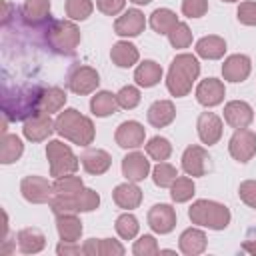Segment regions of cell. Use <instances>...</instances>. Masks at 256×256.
Instances as JSON below:
<instances>
[{
	"label": "cell",
	"instance_id": "8",
	"mask_svg": "<svg viewBox=\"0 0 256 256\" xmlns=\"http://www.w3.org/2000/svg\"><path fill=\"white\" fill-rule=\"evenodd\" d=\"M100 84V76L96 72V68L92 66H86V64H76L70 68L68 76H66V86L70 92L78 94V96H84V94H90L98 88Z\"/></svg>",
	"mask_w": 256,
	"mask_h": 256
},
{
	"label": "cell",
	"instance_id": "43",
	"mask_svg": "<svg viewBox=\"0 0 256 256\" xmlns=\"http://www.w3.org/2000/svg\"><path fill=\"white\" fill-rule=\"evenodd\" d=\"M116 100H118V106L124 108V110H132L140 104V90L136 86H122L116 94Z\"/></svg>",
	"mask_w": 256,
	"mask_h": 256
},
{
	"label": "cell",
	"instance_id": "31",
	"mask_svg": "<svg viewBox=\"0 0 256 256\" xmlns=\"http://www.w3.org/2000/svg\"><path fill=\"white\" fill-rule=\"evenodd\" d=\"M134 80L142 88H152L162 80V66L154 60H144L134 70Z\"/></svg>",
	"mask_w": 256,
	"mask_h": 256
},
{
	"label": "cell",
	"instance_id": "48",
	"mask_svg": "<svg viewBox=\"0 0 256 256\" xmlns=\"http://www.w3.org/2000/svg\"><path fill=\"white\" fill-rule=\"evenodd\" d=\"M126 0H96V8L106 16H116L124 10Z\"/></svg>",
	"mask_w": 256,
	"mask_h": 256
},
{
	"label": "cell",
	"instance_id": "22",
	"mask_svg": "<svg viewBox=\"0 0 256 256\" xmlns=\"http://www.w3.org/2000/svg\"><path fill=\"white\" fill-rule=\"evenodd\" d=\"M112 198L116 202L118 208H124V210H134L140 206L142 202V190L136 186V182H124V184H118L112 192Z\"/></svg>",
	"mask_w": 256,
	"mask_h": 256
},
{
	"label": "cell",
	"instance_id": "20",
	"mask_svg": "<svg viewBox=\"0 0 256 256\" xmlns=\"http://www.w3.org/2000/svg\"><path fill=\"white\" fill-rule=\"evenodd\" d=\"M208 152L202 146H188L182 154V168L188 176H204L206 174V166H208Z\"/></svg>",
	"mask_w": 256,
	"mask_h": 256
},
{
	"label": "cell",
	"instance_id": "28",
	"mask_svg": "<svg viewBox=\"0 0 256 256\" xmlns=\"http://www.w3.org/2000/svg\"><path fill=\"white\" fill-rule=\"evenodd\" d=\"M18 250L22 254H36L46 246V236L38 228H22L16 234Z\"/></svg>",
	"mask_w": 256,
	"mask_h": 256
},
{
	"label": "cell",
	"instance_id": "50",
	"mask_svg": "<svg viewBox=\"0 0 256 256\" xmlns=\"http://www.w3.org/2000/svg\"><path fill=\"white\" fill-rule=\"evenodd\" d=\"M242 250L252 254V256H256V228L248 230V234H246V238L242 242Z\"/></svg>",
	"mask_w": 256,
	"mask_h": 256
},
{
	"label": "cell",
	"instance_id": "40",
	"mask_svg": "<svg viewBox=\"0 0 256 256\" xmlns=\"http://www.w3.org/2000/svg\"><path fill=\"white\" fill-rule=\"evenodd\" d=\"M64 8H66V16L70 20H86L92 14L94 4H92V0H66Z\"/></svg>",
	"mask_w": 256,
	"mask_h": 256
},
{
	"label": "cell",
	"instance_id": "23",
	"mask_svg": "<svg viewBox=\"0 0 256 256\" xmlns=\"http://www.w3.org/2000/svg\"><path fill=\"white\" fill-rule=\"evenodd\" d=\"M82 254H86V256H122L124 246L112 238H90L84 242Z\"/></svg>",
	"mask_w": 256,
	"mask_h": 256
},
{
	"label": "cell",
	"instance_id": "37",
	"mask_svg": "<svg viewBox=\"0 0 256 256\" xmlns=\"http://www.w3.org/2000/svg\"><path fill=\"white\" fill-rule=\"evenodd\" d=\"M194 190H196V186H194V182H192V178H188V176H178L174 182H172V186H170V196H172V200L174 202H188L192 196H194Z\"/></svg>",
	"mask_w": 256,
	"mask_h": 256
},
{
	"label": "cell",
	"instance_id": "39",
	"mask_svg": "<svg viewBox=\"0 0 256 256\" xmlns=\"http://www.w3.org/2000/svg\"><path fill=\"white\" fill-rule=\"evenodd\" d=\"M114 228H116V232H118V236H120L122 240H132V238L138 234L140 224H138V220H136L134 214L124 212V214H120V216L116 218Z\"/></svg>",
	"mask_w": 256,
	"mask_h": 256
},
{
	"label": "cell",
	"instance_id": "35",
	"mask_svg": "<svg viewBox=\"0 0 256 256\" xmlns=\"http://www.w3.org/2000/svg\"><path fill=\"white\" fill-rule=\"evenodd\" d=\"M66 98H68V96H66V92H64L62 88H58V86L44 88V90H42L40 108H42V112H48V114L58 112V110H62V108H64Z\"/></svg>",
	"mask_w": 256,
	"mask_h": 256
},
{
	"label": "cell",
	"instance_id": "41",
	"mask_svg": "<svg viewBox=\"0 0 256 256\" xmlns=\"http://www.w3.org/2000/svg\"><path fill=\"white\" fill-rule=\"evenodd\" d=\"M82 188H84L82 178H80V176H72V174L60 176V178H56V182H54V194H64V196H70V194L80 192Z\"/></svg>",
	"mask_w": 256,
	"mask_h": 256
},
{
	"label": "cell",
	"instance_id": "27",
	"mask_svg": "<svg viewBox=\"0 0 256 256\" xmlns=\"http://www.w3.org/2000/svg\"><path fill=\"white\" fill-rule=\"evenodd\" d=\"M110 58H112V62H114L118 68H130V66H134V64L138 62L140 52H138V48H136L132 42L120 40V42L112 44Z\"/></svg>",
	"mask_w": 256,
	"mask_h": 256
},
{
	"label": "cell",
	"instance_id": "45",
	"mask_svg": "<svg viewBox=\"0 0 256 256\" xmlns=\"http://www.w3.org/2000/svg\"><path fill=\"white\" fill-rule=\"evenodd\" d=\"M208 12V0H182V14L188 18H200Z\"/></svg>",
	"mask_w": 256,
	"mask_h": 256
},
{
	"label": "cell",
	"instance_id": "13",
	"mask_svg": "<svg viewBox=\"0 0 256 256\" xmlns=\"http://www.w3.org/2000/svg\"><path fill=\"white\" fill-rule=\"evenodd\" d=\"M144 138H146V130L140 122L136 120H126L122 122L118 128H116V134H114V140L120 148H138L144 144Z\"/></svg>",
	"mask_w": 256,
	"mask_h": 256
},
{
	"label": "cell",
	"instance_id": "11",
	"mask_svg": "<svg viewBox=\"0 0 256 256\" xmlns=\"http://www.w3.org/2000/svg\"><path fill=\"white\" fill-rule=\"evenodd\" d=\"M52 132H56V120H52L48 112H36L34 116H30L28 120H24L22 134L30 142H42Z\"/></svg>",
	"mask_w": 256,
	"mask_h": 256
},
{
	"label": "cell",
	"instance_id": "44",
	"mask_svg": "<svg viewBox=\"0 0 256 256\" xmlns=\"http://www.w3.org/2000/svg\"><path fill=\"white\" fill-rule=\"evenodd\" d=\"M132 252H134L136 256H154V254H158V252H160V248H158V244H156V238H154V236L144 234V236H140V238L134 242Z\"/></svg>",
	"mask_w": 256,
	"mask_h": 256
},
{
	"label": "cell",
	"instance_id": "10",
	"mask_svg": "<svg viewBox=\"0 0 256 256\" xmlns=\"http://www.w3.org/2000/svg\"><path fill=\"white\" fill-rule=\"evenodd\" d=\"M228 152L236 162L246 164L256 154V134L248 128H238L228 142Z\"/></svg>",
	"mask_w": 256,
	"mask_h": 256
},
{
	"label": "cell",
	"instance_id": "42",
	"mask_svg": "<svg viewBox=\"0 0 256 256\" xmlns=\"http://www.w3.org/2000/svg\"><path fill=\"white\" fill-rule=\"evenodd\" d=\"M168 40L174 48H188L192 44V32L188 28V24L178 22L170 32H168Z\"/></svg>",
	"mask_w": 256,
	"mask_h": 256
},
{
	"label": "cell",
	"instance_id": "3",
	"mask_svg": "<svg viewBox=\"0 0 256 256\" xmlns=\"http://www.w3.org/2000/svg\"><path fill=\"white\" fill-rule=\"evenodd\" d=\"M56 132L78 146H88L94 140V124L88 116L80 114L76 108H66L56 118Z\"/></svg>",
	"mask_w": 256,
	"mask_h": 256
},
{
	"label": "cell",
	"instance_id": "52",
	"mask_svg": "<svg viewBox=\"0 0 256 256\" xmlns=\"http://www.w3.org/2000/svg\"><path fill=\"white\" fill-rule=\"evenodd\" d=\"M222 2H238V0H222Z\"/></svg>",
	"mask_w": 256,
	"mask_h": 256
},
{
	"label": "cell",
	"instance_id": "5",
	"mask_svg": "<svg viewBox=\"0 0 256 256\" xmlns=\"http://www.w3.org/2000/svg\"><path fill=\"white\" fill-rule=\"evenodd\" d=\"M188 218L196 226H204L210 230H224L230 224V210L214 200H196L188 208Z\"/></svg>",
	"mask_w": 256,
	"mask_h": 256
},
{
	"label": "cell",
	"instance_id": "7",
	"mask_svg": "<svg viewBox=\"0 0 256 256\" xmlns=\"http://www.w3.org/2000/svg\"><path fill=\"white\" fill-rule=\"evenodd\" d=\"M46 158L50 162V176L60 178L66 174H74L80 166V158L72 152V148L60 140H50L46 144Z\"/></svg>",
	"mask_w": 256,
	"mask_h": 256
},
{
	"label": "cell",
	"instance_id": "29",
	"mask_svg": "<svg viewBox=\"0 0 256 256\" xmlns=\"http://www.w3.org/2000/svg\"><path fill=\"white\" fill-rule=\"evenodd\" d=\"M50 16V0H24L22 18L30 26H38L46 22Z\"/></svg>",
	"mask_w": 256,
	"mask_h": 256
},
{
	"label": "cell",
	"instance_id": "6",
	"mask_svg": "<svg viewBox=\"0 0 256 256\" xmlns=\"http://www.w3.org/2000/svg\"><path fill=\"white\" fill-rule=\"evenodd\" d=\"M50 210L54 214H78V212H92L100 204V196L92 188H82L76 194L64 196V194H54L52 200L48 202Z\"/></svg>",
	"mask_w": 256,
	"mask_h": 256
},
{
	"label": "cell",
	"instance_id": "18",
	"mask_svg": "<svg viewBox=\"0 0 256 256\" xmlns=\"http://www.w3.org/2000/svg\"><path fill=\"white\" fill-rule=\"evenodd\" d=\"M252 64L246 54H232L222 64V76L228 82H244L250 76Z\"/></svg>",
	"mask_w": 256,
	"mask_h": 256
},
{
	"label": "cell",
	"instance_id": "51",
	"mask_svg": "<svg viewBox=\"0 0 256 256\" xmlns=\"http://www.w3.org/2000/svg\"><path fill=\"white\" fill-rule=\"evenodd\" d=\"M130 2H134V4H150L152 0H130Z\"/></svg>",
	"mask_w": 256,
	"mask_h": 256
},
{
	"label": "cell",
	"instance_id": "24",
	"mask_svg": "<svg viewBox=\"0 0 256 256\" xmlns=\"http://www.w3.org/2000/svg\"><path fill=\"white\" fill-rule=\"evenodd\" d=\"M206 234L200 230V228H186L180 238H178V246H180V252L186 254V256H198L206 250Z\"/></svg>",
	"mask_w": 256,
	"mask_h": 256
},
{
	"label": "cell",
	"instance_id": "26",
	"mask_svg": "<svg viewBox=\"0 0 256 256\" xmlns=\"http://www.w3.org/2000/svg\"><path fill=\"white\" fill-rule=\"evenodd\" d=\"M56 232L60 240L78 242L82 236V222L76 214H56Z\"/></svg>",
	"mask_w": 256,
	"mask_h": 256
},
{
	"label": "cell",
	"instance_id": "36",
	"mask_svg": "<svg viewBox=\"0 0 256 256\" xmlns=\"http://www.w3.org/2000/svg\"><path fill=\"white\" fill-rule=\"evenodd\" d=\"M146 154H148L152 160L164 162V160H168L170 154H172V144H170V140L164 138V136H154V138H150L148 144H146Z\"/></svg>",
	"mask_w": 256,
	"mask_h": 256
},
{
	"label": "cell",
	"instance_id": "47",
	"mask_svg": "<svg viewBox=\"0 0 256 256\" xmlns=\"http://www.w3.org/2000/svg\"><path fill=\"white\" fill-rule=\"evenodd\" d=\"M238 196L246 206L256 208V180H244L238 186Z\"/></svg>",
	"mask_w": 256,
	"mask_h": 256
},
{
	"label": "cell",
	"instance_id": "16",
	"mask_svg": "<svg viewBox=\"0 0 256 256\" xmlns=\"http://www.w3.org/2000/svg\"><path fill=\"white\" fill-rule=\"evenodd\" d=\"M224 120L232 128H248V124L254 120L252 106L244 100H232L224 106Z\"/></svg>",
	"mask_w": 256,
	"mask_h": 256
},
{
	"label": "cell",
	"instance_id": "19",
	"mask_svg": "<svg viewBox=\"0 0 256 256\" xmlns=\"http://www.w3.org/2000/svg\"><path fill=\"white\" fill-rule=\"evenodd\" d=\"M224 84L218 80V78H204L198 86H196V100L206 106V108H212V106H218L222 100H224Z\"/></svg>",
	"mask_w": 256,
	"mask_h": 256
},
{
	"label": "cell",
	"instance_id": "49",
	"mask_svg": "<svg viewBox=\"0 0 256 256\" xmlns=\"http://www.w3.org/2000/svg\"><path fill=\"white\" fill-rule=\"evenodd\" d=\"M56 252H58L60 256H70V254H80L82 248H80L76 242H66V240H62V242L56 246Z\"/></svg>",
	"mask_w": 256,
	"mask_h": 256
},
{
	"label": "cell",
	"instance_id": "32",
	"mask_svg": "<svg viewBox=\"0 0 256 256\" xmlns=\"http://www.w3.org/2000/svg\"><path fill=\"white\" fill-rule=\"evenodd\" d=\"M118 108H120V106H118L116 94H112V92H108V90L96 92V94L92 96V100H90V110H92V114L98 116V118H106V116L114 114Z\"/></svg>",
	"mask_w": 256,
	"mask_h": 256
},
{
	"label": "cell",
	"instance_id": "15",
	"mask_svg": "<svg viewBox=\"0 0 256 256\" xmlns=\"http://www.w3.org/2000/svg\"><path fill=\"white\" fill-rule=\"evenodd\" d=\"M196 128H198V138L202 140V144H216L220 138H222V120L220 116H216L214 112H202L198 116V122H196Z\"/></svg>",
	"mask_w": 256,
	"mask_h": 256
},
{
	"label": "cell",
	"instance_id": "17",
	"mask_svg": "<svg viewBox=\"0 0 256 256\" xmlns=\"http://www.w3.org/2000/svg\"><path fill=\"white\" fill-rule=\"evenodd\" d=\"M150 172V160L142 152H130L122 158V176L130 182H140Z\"/></svg>",
	"mask_w": 256,
	"mask_h": 256
},
{
	"label": "cell",
	"instance_id": "1",
	"mask_svg": "<svg viewBox=\"0 0 256 256\" xmlns=\"http://www.w3.org/2000/svg\"><path fill=\"white\" fill-rule=\"evenodd\" d=\"M42 90L38 86H22V88H6L2 96V114L8 122L28 120L36 112H42L40 100Z\"/></svg>",
	"mask_w": 256,
	"mask_h": 256
},
{
	"label": "cell",
	"instance_id": "30",
	"mask_svg": "<svg viewBox=\"0 0 256 256\" xmlns=\"http://www.w3.org/2000/svg\"><path fill=\"white\" fill-rule=\"evenodd\" d=\"M226 52V40L216 36V34H210V36H204L196 42V54L200 58H206V60H218L222 58Z\"/></svg>",
	"mask_w": 256,
	"mask_h": 256
},
{
	"label": "cell",
	"instance_id": "33",
	"mask_svg": "<svg viewBox=\"0 0 256 256\" xmlns=\"http://www.w3.org/2000/svg\"><path fill=\"white\" fill-rule=\"evenodd\" d=\"M0 162L2 164H12L16 162L22 152H24V144L16 134H2V142H0Z\"/></svg>",
	"mask_w": 256,
	"mask_h": 256
},
{
	"label": "cell",
	"instance_id": "34",
	"mask_svg": "<svg viewBox=\"0 0 256 256\" xmlns=\"http://www.w3.org/2000/svg\"><path fill=\"white\" fill-rule=\"evenodd\" d=\"M176 24H178L176 12H172L170 8H158L150 14V26L156 34H168Z\"/></svg>",
	"mask_w": 256,
	"mask_h": 256
},
{
	"label": "cell",
	"instance_id": "21",
	"mask_svg": "<svg viewBox=\"0 0 256 256\" xmlns=\"http://www.w3.org/2000/svg\"><path fill=\"white\" fill-rule=\"evenodd\" d=\"M80 162H82V168L92 174V176H98V174H104L110 164H112V158L106 150L102 148H88L82 156H80Z\"/></svg>",
	"mask_w": 256,
	"mask_h": 256
},
{
	"label": "cell",
	"instance_id": "4",
	"mask_svg": "<svg viewBox=\"0 0 256 256\" xmlns=\"http://www.w3.org/2000/svg\"><path fill=\"white\" fill-rule=\"evenodd\" d=\"M46 44L62 56H70L80 46V30L72 20H52L44 30Z\"/></svg>",
	"mask_w": 256,
	"mask_h": 256
},
{
	"label": "cell",
	"instance_id": "46",
	"mask_svg": "<svg viewBox=\"0 0 256 256\" xmlns=\"http://www.w3.org/2000/svg\"><path fill=\"white\" fill-rule=\"evenodd\" d=\"M238 22L244 26H256V2H240L236 10Z\"/></svg>",
	"mask_w": 256,
	"mask_h": 256
},
{
	"label": "cell",
	"instance_id": "14",
	"mask_svg": "<svg viewBox=\"0 0 256 256\" xmlns=\"http://www.w3.org/2000/svg\"><path fill=\"white\" fill-rule=\"evenodd\" d=\"M146 28V18L144 14L138 10V8H130L126 10L120 18H116L114 22V32L118 36H128V38H134L138 34H142Z\"/></svg>",
	"mask_w": 256,
	"mask_h": 256
},
{
	"label": "cell",
	"instance_id": "9",
	"mask_svg": "<svg viewBox=\"0 0 256 256\" xmlns=\"http://www.w3.org/2000/svg\"><path fill=\"white\" fill-rule=\"evenodd\" d=\"M20 192L30 204H46L54 196V184H50L42 176H26L20 182Z\"/></svg>",
	"mask_w": 256,
	"mask_h": 256
},
{
	"label": "cell",
	"instance_id": "38",
	"mask_svg": "<svg viewBox=\"0 0 256 256\" xmlns=\"http://www.w3.org/2000/svg\"><path fill=\"white\" fill-rule=\"evenodd\" d=\"M178 178V172L172 164H168L166 160L164 162H158L154 168H152V180L158 188H170L172 182Z\"/></svg>",
	"mask_w": 256,
	"mask_h": 256
},
{
	"label": "cell",
	"instance_id": "2",
	"mask_svg": "<svg viewBox=\"0 0 256 256\" xmlns=\"http://www.w3.org/2000/svg\"><path fill=\"white\" fill-rule=\"evenodd\" d=\"M200 74V64L194 54H178L168 70L166 76V88L172 96L182 98L192 90L194 80Z\"/></svg>",
	"mask_w": 256,
	"mask_h": 256
},
{
	"label": "cell",
	"instance_id": "25",
	"mask_svg": "<svg viewBox=\"0 0 256 256\" xmlns=\"http://www.w3.org/2000/svg\"><path fill=\"white\" fill-rule=\"evenodd\" d=\"M146 116L154 128H164V126L172 124V120L176 118V108L170 100H156L150 104Z\"/></svg>",
	"mask_w": 256,
	"mask_h": 256
},
{
	"label": "cell",
	"instance_id": "12",
	"mask_svg": "<svg viewBox=\"0 0 256 256\" xmlns=\"http://www.w3.org/2000/svg\"><path fill=\"white\" fill-rule=\"evenodd\" d=\"M148 226L156 234H168L176 226V210L170 204H154L148 210Z\"/></svg>",
	"mask_w": 256,
	"mask_h": 256
}]
</instances>
